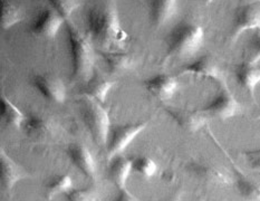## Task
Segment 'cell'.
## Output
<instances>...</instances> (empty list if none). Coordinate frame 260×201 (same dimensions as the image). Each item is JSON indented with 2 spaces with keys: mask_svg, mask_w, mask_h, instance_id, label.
I'll return each mask as SVG.
<instances>
[{
  "mask_svg": "<svg viewBox=\"0 0 260 201\" xmlns=\"http://www.w3.org/2000/svg\"><path fill=\"white\" fill-rule=\"evenodd\" d=\"M133 170L142 177L150 178L155 175L157 170V165L149 156H139L133 161Z\"/></svg>",
  "mask_w": 260,
  "mask_h": 201,
  "instance_id": "484cf974",
  "label": "cell"
},
{
  "mask_svg": "<svg viewBox=\"0 0 260 201\" xmlns=\"http://www.w3.org/2000/svg\"><path fill=\"white\" fill-rule=\"evenodd\" d=\"M260 28V2L241 6L237 9L231 27V38L237 39L242 34Z\"/></svg>",
  "mask_w": 260,
  "mask_h": 201,
  "instance_id": "ba28073f",
  "label": "cell"
},
{
  "mask_svg": "<svg viewBox=\"0 0 260 201\" xmlns=\"http://www.w3.org/2000/svg\"><path fill=\"white\" fill-rule=\"evenodd\" d=\"M24 130L34 141L46 142L57 136L58 123L52 116L35 113L26 117Z\"/></svg>",
  "mask_w": 260,
  "mask_h": 201,
  "instance_id": "52a82bcc",
  "label": "cell"
},
{
  "mask_svg": "<svg viewBox=\"0 0 260 201\" xmlns=\"http://www.w3.org/2000/svg\"><path fill=\"white\" fill-rule=\"evenodd\" d=\"M22 19V10L17 4L9 0H4L2 9V27L9 29L10 27L18 24Z\"/></svg>",
  "mask_w": 260,
  "mask_h": 201,
  "instance_id": "cb8c5ba5",
  "label": "cell"
},
{
  "mask_svg": "<svg viewBox=\"0 0 260 201\" xmlns=\"http://www.w3.org/2000/svg\"><path fill=\"white\" fill-rule=\"evenodd\" d=\"M179 7V0H149L150 18L153 25L162 27L171 21Z\"/></svg>",
  "mask_w": 260,
  "mask_h": 201,
  "instance_id": "5bb4252c",
  "label": "cell"
},
{
  "mask_svg": "<svg viewBox=\"0 0 260 201\" xmlns=\"http://www.w3.org/2000/svg\"><path fill=\"white\" fill-rule=\"evenodd\" d=\"M81 115L95 143L106 145L111 132V121L106 110L98 100L87 97L81 104Z\"/></svg>",
  "mask_w": 260,
  "mask_h": 201,
  "instance_id": "277c9868",
  "label": "cell"
},
{
  "mask_svg": "<svg viewBox=\"0 0 260 201\" xmlns=\"http://www.w3.org/2000/svg\"><path fill=\"white\" fill-rule=\"evenodd\" d=\"M163 201H179V198H169V199H166Z\"/></svg>",
  "mask_w": 260,
  "mask_h": 201,
  "instance_id": "d6a6232c",
  "label": "cell"
},
{
  "mask_svg": "<svg viewBox=\"0 0 260 201\" xmlns=\"http://www.w3.org/2000/svg\"><path fill=\"white\" fill-rule=\"evenodd\" d=\"M45 2L50 6V8L58 11L65 19L69 18L78 7L77 0H45Z\"/></svg>",
  "mask_w": 260,
  "mask_h": 201,
  "instance_id": "4316f807",
  "label": "cell"
},
{
  "mask_svg": "<svg viewBox=\"0 0 260 201\" xmlns=\"http://www.w3.org/2000/svg\"><path fill=\"white\" fill-rule=\"evenodd\" d=\"M201 2H202L203 4H205V5H210L211 3L214 2V0H201Z\"/></svg>",
  "mask_w": 260,
  "mask_h": 201,
  "instance_id": "1f68e13d",
  "label": "cell"
},
{
  "mask_svg": "<svg viewBox=\"0 0 260 201\" xmlns=\"http://www.w3.org/2000/svg\"><path fill=\"white\" fill-rule=\"evenodd\" d=\"M67 155L70 161L77 170H80L84 176L88 179H95L98 175V166H96L93 154L89 149L82 143L71 144L67 149Z\"/></svg>",
  "mask_w": 260,
  "mask_h": 201,
  "instance_id": "30bf717a",
  "label": "cell"
},
{
  "mask_svg": "<svg viewBox=\"0 0 260 201\" xmlns=\"http://www.w3.org/2000/svg\"><path fill=\"white\" fill-rule=\"evenodd\" d=\"M86 27L92 43L106 52L115 50L127 38L121 26L117 9L112 4L94 6L86 16Z\"/></svg>",
  "mask_w": 260,
  "mask_h": 201,
  "instance_id": "6da1fadb",
  "label": "cell"
},
{
  "mask_svg": "<svg viewBox=\"0 0 260 201\" xmlns=\"http://www.w3.org/2000/svg\"><path fill=\"white\" fill-rule=\"evenodd\" d=\"M146 91L159 100H168L178 92V78L172 74H157L144 83Z\"/></svg>",
  "mask_w": 260,
  "mask_h": 201,
  "instance_id": "4fadbf2b",
  "label": "cell"
},
{
  "mask_svg": "<svg viewBox=\"0 0 260 201\" xmlns=\"http://www.w3.org/2000/svg\"><path fill=\"white\" fill-rule=\"evenodd\" d=\"M67 201H98V193L93 189H72L66 193Z\"/></svg>",
  "mask_w": 260,
  "mask_h": 201,
  "instance_id": "83f0119b",
  "label": "cell"
},
{
  "mask_svg": "<svg viewBox=\"0 0 260 201\" xmlns=\"http://www.w3.org/2000/svg\"><path fill=\"white\" fill-rule=\"evenodd\" d=\"M239 111V103L236 97L229 92H221L217 94L203 110L213 117L220 120H227L235 116Z\"/></svg>",
  "mask_w": 260,
  "mask_h": 201,
  "instance_id": "7c38bea8",
  "label": "cell"
},
{
  "mask_svg": "<svg viewBox=\"0 0 260 201\" xmlns=\"http://www.w3.org/2000/svg\"><path fill=\"white\" fill-rule=\"evenodd\" d=\"M65 18L53 8L39 11L30 24V32L42 39H53L58 35Z\"/></svg>",
  "mask_w": 260,
  "mask_h": 201,
  "instance_id": "8992f818",
  "label": "cell"
},
{
  "mask_svg": "<svg viewBox=\"0 0 260 201\" xmlns=\"http://www.w3.org/2000/svg\"><path fill=\"white\" fill-rule=\"evenodd\" d=\"M248 162L251 165L252 169H255L260 172V150L253 151V152H249L247 154Z\"/></svg>",
  "mask_w": 260,
  "mask_h": 201,
  "instance_id": "f546056e",
  "label": "cell"
},
{
  "mask_svg": "<svg viewBox=\"0 0 260 201\" xmlns=\"http://www.w3.org/2000/svg\"><path fill=\"white\" fill-rule=\"evenodd\" d=\"M249 63L258 64L260 61V35L252 39L248 47V60Z\"/></svg>",
  "mask_w": 260,
  "mask_h": 201,
  "instance_id": "f1b7e54d",
  "label": "cell"
},
{
  "mask_svg": "<svg viewBox=\"0 0 260 201\" xmlns=\"http://www.w3.org/2000/svg\"><path fill=\"white\" fill-rule=\"evenodd\" d=\"M103 57L106 69L111 74H124L132 69L134 65V58L131 54L120 50H109L101 53Z\"/></svg>",
  "mask_w": 260,
  "mask_h": 201,
  "instance_id": "2e32d148",
  "label": "cell"
},
{
  "mask_svg": "<svg viewBox=\"0 0 260 201\" xmlns=\"http://www.w3.org/2000/svg\"><path fill=\"white\" fill-rule=\"evenodd\" d=\"M66 30L73 75L76 77L85 76L92 71L94 64L92 41L71 22L66 24Z\"/></svg>",
  "mask_w": 260,
  "mask_h": 201,
  "instance_id": "7a4b0ae2",
  "label": "cell"
},
{
  "mask_svg": "<svg viewBox=\"0 0 260 201\" xmlns=\"http://www.w3.org/2000/svg\"><path fill=\"white\" fill-rule=\"evenodd\" d=\"M183 74L198 78H213L217 80L222 75V70L219 61L212 55H202L184 66Z\"/></svg>",
  "mask_w": 260,
  "mask_h": 201,
  "instance_id": "8fae6325",
  "label": "cell"
},
{
  "mask_svg": "<svg viewBox=\"0 0 260 201\" xmlns=\"http://www.w3.org/2000/svg\"><path fill=\"white\" fill-rule=\"evenodd\" d=\"M133 171V162L125 156H115L110 165V179L118 189L125 188V184Z\"/></svg>",
  "mask_w": 260,
  "mask_h": 201,
  "instance_id": "ac0fdd59",
  "label": "cell"
},
{
  "mask_svg": "<svg viewBox=\"0 0 260 201\" xmlns=\"http://www.w3.org/2000/svg\"><path fill=\"white\" fill-rule=\"evenodd\" d=\"M113 201H140V200L135 197L132 192H129L128 190L123 188V189H121L120 193H118L116 197L113 199Z\"/></svg>",
  "mask_w": 260,
  "mask_h": 201,
  "instance_id": "4dcf8cb0",
  "label": "cell"
},
{
  "mask_svg": "<svg viewBox=\"0 0 260 201\" xmlns=\"http://www.w3.org/2000/svg\"><path fill=\"white\" fill-rule=\"evenodd\" d=\"M26 115L17 105L6 97H2V121L6 127L20 128L24 127Z\"/></svg>",
  "mask_w": 260,
  "mask_h": 201,
  "instance_id": "44dd1931",
  "label": "cell"
},
{
  "mask_svg": "<svg viewBox=\"0 0 260 201\" xmlns=\"http://www.w3.org/2000/svg\"><path fill=\"white\" fill-rule=\"evenodd\" d=\"M145 126V123H128V124L116 125L111 128L106 143L109 159H114L115 156L121 154L144 130Z\"/></svg>",
  "mask_w": 260,
  "mask_h": 201,
  "instance_id": "5b68a950",
  "label": "cell"
},
{
  "mask_svg": "<svg viewBox=\"0 0 260 201\" xmlns=\"http://www.w3.org/2000/svg\"><path fill=\"white\" fill-rule=\"evenodd\" d=\"M0 171H2L3 189L7 191L13 189L15 184L24 178L20 168L8 155L4 154V152H2V160H0Z\"/></svg>",
  "mask_w": 260,
  "mask_h": 201,
  "instance_id": "ffe728a7",
  "label": "cell"
},
{
  "mask_svg": "<svg viewBox=\"0 0 260 201\" xmlns=\"http://www.w3.org/2000/svg\"><path fill=\"white\" fill-rule=\"evenodd\" d=\"M32 85L39 94L53 103H64L66 99V86L63 80L57 75L45 73L32 77Z\"/></svg>",
  "mask_w": 260,
  "mask_h": 201,
  "instance_id": "9c48e42d",
  "label": "cell"
},
{
  "mask_svg": "<svg viewBox=\"0 0 260 201\" xmlns=\"http://www.w3.org/2000/svg\"><path fill=\"white\" fill-rule=\"evenodd\" d=\"M238 190L242 198L248 201H260V182L249 179H239Z\"/></svg>",
  "mask_w": 260,
  "mask_h": 201,
  "instance_id": "d4e9b609",
  "label": "cell"
},
{
  "mask_svg": "<svg viewBox=\"0 0 260 201\" xmlns=\"http://www.w3.org/2000/svg\"><path fill=\"white\" fill-rule=\"evenodd\" d=\"M73 189V180L69 175H57L49 179L45 184V197L52 200L60 193H67Z\"/></svg>",
  "mask_w": 260,
  "mask_h": 201,
  "instance_id": "7402d4cb",
  "label": "cell"
},
{
  "mask_svg": "<svg viewBox=\"0 0 260 201\" xmlns=\"http://www.w3.org/2000/svg\"><path fill=\"white\" fill-rule=\"evenodd\" d=\"M191 171L193 172L198 178H200L205 181L219 184L228 182V176L225 175L224 172L220 171L217 168H214L212 165H205L200 163L192 164Z\"/></svg>",
  "mask_w": 260,
  "mask_h": 201,
  "instance_id": "603a6c76",
  "label": "cell"
},
{
  "mask_svg": "<svg viewBox=\"0 0 260 201\" xmlns=\"http://www.w3.org/2000/svg\"><path fill=\"white\" fill-rule=\"evenodd\" d=\"M113 85L114 83L110 78L102 74H95L89 77L85 87H84V92L87 95V97L98 100L100 103H104L112 91Z\"/></svg>",
  "mask_w": 260,
  "mask_h": 201,
  "instance_id": "e0dca14e",
  "label": "cell"
},
{
  "mask_svg": "<svg viewBox=\"0 0 260 201\" xmlns=\"http://www.w3.org/2000/svg\"><path fill=\"white\" fill-rule=\"evenodd\" d=\"M170 115L177 124L185 131L196 132L205 125L206 117L202 112L191 109H171Z\"/></svg>",
  "mask_w": 260,
  "mask_h": 201,
  "instance_id": "9a60e30c",
  "label": "cell"
},
{
  "mask_svg": "<svg viewBox=\"0 0 260 201\" xmlns=\"http://www.w3.org/2000/svg\"><path fill=\"white\" fill-rule=\"evenodd\" d=\"M257 65L246 61L244 64H240L236 70L237 82L251 93H253L260 84V67Z\"/></svg>",
  "mask_w": 260,
  "mask_h": 201,
  "instance_id": "d6986e66",
  "label": "cell"
},
{
  "mask_svg": "<svg viewBox=\"0 0 260 201\" xmlns=\"http://www.w3.org/2000/svg\"><path fill=\"white\" fill-rule=\"evenodd\" d=\"M205 30L200 25L184 22L177 26L168 38V55L170 57H188L199 52Z\"/></svg>",
  "mask_w": 260,
  "mask_h": 201,
  "instance_id": "3957f363",
  "label": "cell"
}]
</instances>
